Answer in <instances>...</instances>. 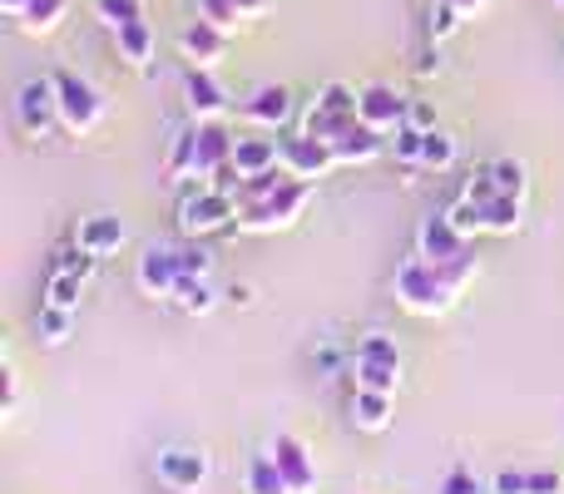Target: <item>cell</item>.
Here are the masks:
<instances>
[{"mask_svg":"<svg viewBox=\"0 0 564 494\" xmlns=\"http://www.w3.org/2000/svg\"><path fill=\"white\" fill-rule=\"evenodd\" d=\"M391 292H397V301L411 311V317H446V311L456 307V292L446 287L441 267H436V262H426V257H406V262H401Z\"/></svg>","mask_w":564,"mask_h":494,"instance_id":"obj_1","label":"cell"},{"mask_svg":"<svg viewBox=\"0 0 564 494\" xmlns=\"http://www.w3.org/2000/svg\"><path fill=\"white\" fill-rule=\"evenodd\" d=\"M307 204H312V184L307 178H288L278 194L238 208V228H243V233H288V228L307 213Z\"/></svg>","mask_w":564,"mask_h":494,"instance_id":"obj_2","label":"cell"},{"mask_svg":"<svg viewBox=\"0 0 564 494\" xmlns=\"http://www.w3.org/2000/svg\"><path fill=\"white\" fill-rule=\"evenodd\" d=\"M238 208H243L238 204V194H228V188L198 178V184L178 198V233L184 238H208V233H218V228L234 223Z\"/></svg>","mask_w":564,"mask_h":494,"instance_id":"obj_3","label":"cell"},{"mask_svg":"<svg viewBox=\"0 0 564 494\" xmlns=\"http://www.w3.org/2000/svg\"><path fill=\"white\" fill-rule=\"evenodd\" d=\"M357 95L361 89L341 85V79H327V85L317 89V99L307 105V114H302V134L327 139V144L337 134H347V129L357 124Z\"/></svg>","mask_w":564,"mask_h":494,"instance_id":"obj_4","label":"cell"},{"mask_svg":"<svg viewBox=\"0 0 564 494\" xmlns=\"http://www.w3.org/2000/svg\"><path fill=\"white\" fill-rule=\"evenodd\" d=\"M55 89H59V129L65 134H95L99 124H105V99H99V89L89 85V79L69 75V69H55Z\"/></svg>","mask_w":564,"mask_h":494,"instance_id":"obj_5","label":"cell"},{"mask_svg":"<svg viewBox=\"0 0 564 494\" xmlns=\"http://www.w3.org/2000/svg\"><path fill=\"white\" fill-rule=\"evenodd\" d=\"M154 475H159V485L174 494H198L208 485V475H214V460L198 446H164L154 460Z\"/></svg>","mask_w":564,"mask_h":494,"instance_id":"obj_6","label":"cell"},{"mask_svg":"<svg viewBox=\"0 0 564 494\" xmlns=\"http://www.w3.org/2000/svg\"><path fill=\"white\" fill-rule=\"evenodd\" d=\"M15 124L25 129L30 139H45L59 129V89L55 79H25L15 89Z\"/></svg>","mask_w":564,"mask_h":494,"instance_id":"obj_7","label":"cell"},{"mask_svg":"<svg viewBox=\"0 0 564 494\" xmlns=\"http://www.w3.org/2000/svg\"><path fill=\"white\" fill-rule=\"evenodd\" d=\"M184 277V262H178V248H144L134 262V287L144 292L149 301H174V287Z\"/></svg>","mask_w":564,"mask_h":494,"instance_id":"obj_8","label":"cell"},{"mask_svg":"<svg viewBox=\"0 0 564 494\" xmlns=\"http://www.w3.org/2000/svg\"><path fill=\"white\" fill-rule=\"evenodd\" d=\"M470 243L476 238H466L456 223H451V213H431V218H421V228H416V257H426V262H456V257H466Z\"/></svg>","mask_w":564,"mask_h":494,"instance_id":"obj_9","label":"cell"},{"mask_svg":"<svg viewBox=\"0 0 564 494\" xmlns=\"http://www.w3.org/2000/svg\"><path fill=\"white\" fill-rule=\"evenodd\" d=\"M282 168H288L292 178H307V184H317V178H327L332 168H337V154H332L327 139L297 134V139H282Z\"/></svg>","mask_w":564,"mask_h":494,"instance_id":"obj_10","label":"cell"},{"mask_svg":"<svg viewBox=\"0 0 564 494\" xmlns=\"http://www.w3.org/2000/svg\"><path fill=\"white\" fill-rule=\"evenodd\" d=\"M406 114H411V99L397 95L391 85H367L357 95V119L371 129H381V134H397V129L406 124Z\"/></svg>","mask_w":564,"mask_h":494,"instance_id":"obj_11","label":"cell"},{"mask_svg":"<svg viewBox=\"0 0 564 494\" xmlns=\"http://www.w3.org/2000/svg\"><path fill=\"white\" fill-rule=\"evenodd\" d=\"M178 55L198 69H214L218 59L228 55V30H218L214 20H204V15L188 20V25L178 30Z\"/></svg>","mask_w":564,"mask_h":494,"instance_id":"obj_12","label":"cell"},{"mask_svg":"<svg viewBox=\"0 0 564 494\" xmlns=\"http://www.w3.org/2000/svg\"><path fill=\"white\" fill-rule=\"evenodd\" d=\"M268 450H273V460H278V470H282V480H288L292 494L317 490V460H312V450L302 446L297 436H278Z\"/></svg>","mask_w":564,"mask_h":494,"instance_id":"obj_13","label":"cell"},{"mask_svg":"<svg viewBox=\"0 0 564 494\" xmlns=\"http://www.w3.org/2000/svg\"><path fill=\"white\" fill-rule=\"evenodd\" d=\"M124 243H129V223L119 213H89L75 228V248H85L89 257H109V252H119Z\"/></svg>","mask_w":564,"mask_h":494,"instance_id":"obj_14","label":"cell"},{"mask_svg":"<svg viewBox=\"0 0 564 494\" xmlns=\"http://www.w3.org/2000/svg\"><path fill=\"white\" fill-rule=\"evenodd\" d=\"M184 105L194 119H224L228 114V89L214 79V69L188 65L184 75Z\"/></svg>","mask_w":564,"mask_h":494,"instance_id":"obj_15","label":"cell"},{"mask_svg":"<svg viewBox=\"0 0 564 494\" xmlns=\"http://www.w3.org/2000/svg\"><path fill=\"white\" fill-rule=\"evenodd\" d=\"M194 124H198V168H194V178H214L224 164H234L238 139L224 129V119H194Z\"/></svg>","mask_w":564,"mask_h":494,"instance_id":"obj_16","label":"cell"},{"mask_svg":"<svg viewBox=\"0 0 564 494\" xmlns=\"http://www.w3.org/2000/svg\"><path fill=\"white\" fill-rule=\"evenodd\" d=\"M332 154H337V164H371V158L387 154V134L357 119V124H351L347 134L332 139Z\"/></svg>","mask_w":564,"mask_h":494,"instance_id":"obj_17","label":"cell"},{"mask_svg":"<svg viewBox=\"0 0 564 494\" xmlns=\"http://www.w3.org/2000/svg\"><path fill=\"white\" fill-rule=\"evenodd\" d=\"M243 119H253L258 129H282L292 119V95L282 85H258L243 99Z\"/></svg>","mask_w":564,"mask_h":494,"instance_id":"obj_18","label":"cell"},{"mask_svg":"<svg viewBox=\"0 0 564 494\" xmlns=\"http://www.w3.org/2000/svg\"><path fill=\"white\" fill-rule=\"evenodd\" d=\"M351 426L367 430V436H381L391 426V391L357 386V396H351Z\"/></svg>","mask_w":564,"mask_h":494,"instance_id":"obj_19","label":"cell"},{"mask_svg":"<svg viewBox=\"0 0 564 494\" xmlns=\"http://www.w3.org/2000/svg\"><path fill=\"white\" fill-rule=\"evenodd\" d=\"M234 164H238V174H263V168H278L282 164V139H248V134H238V144H234Z\"/></svg>","mask_w":564,"mask_h":494,"instance_id":"obj_20","label":"cell"},{"mask_svg":"<svg viewBox=\"0 0 564 494\" xmlns=\"http://www.w3.org/2000/svg\"><path fill=\"white\" fill-rule=\"evenodd\" d=\"M115 50L129 69H144L149 59H154V25H149V20H134V25L115 30Z\"/></svg>","mask_w":564,"mask_h":494,"instance_id":"obj_21","label":"cell"},{"mask_svg":"<svg viewBox=\"0 0 564 494\" xmlns=\"http://www.w3.org/2000/svg\"><path fill=\"white\" fill-rule=\"evenodd\" d=\"M243 494H292L288 480H282L273 450H258V455H248L243 465Z\"/></svg>","mask_w":564,"mask_h":494,"instance_id":"obj_22","label":"cell"},{"mask_svg":"<svg viewBox=\"0 0 564 494\" xmlns=\"http://www.w3.org/2000/svg\"><path fill=\"white\" fill-rule=\"evenodd\" d=\"M174 301H178V311H188V317H208V311L218 307V292H214V282H208V277L184 272V277H178V287H174Z\"/></svg>","mask_w":564,"mask_h":494,"instance_id":"obj_23","label":"cell"},{"mask_svg":"<svg viewBox=\"0 0 564 494\" xmlns=\"http://www.w3.org/2000/svg\"><path fill=\"white\" fill-rule=\"evenodd\" d=\"M65 15H69V0H30V6L20 10V30H25V35H55Z\"/></svg>","mask_w":564,"mask_h":494,"instance_id":"obj_24","label":"cell"},{"mask_svg":"<svg viewBox=\"0 0 564 494\" xmlns=\"http://www.w3.org/2000/svg\"><path fill=\"white\" fill-rule=\"evenodd\" d=\"M69 331H75V311L40 301V311H35V337H40V347H65Z\"/></svg>","mask_w":564,"mask_h":494,"instance_id":"obj_25","label":"cell"},{"mask_svg":"<svg viewBox=\"0 0 564 494\" xmlns=\"http://www.w3.org/2000/svg\"><path fill=\"white\" fill-rule=\"evenodd\" d=\"M520 223H525V198L500 194L496 204L486 208V233H496V238H516V233H520Z\"/></svg>","mask_w":564,"mask_h":494,"instance_id":"obj_26","label":"cell"},{"mask_svg":"<svg viewBox=\"0 0 564 494\" xmlns=\"http://www.w3.org/2000/svg\"><path fill=\"white\" fill-rule=\"evenodd\" d=\"M194 168H198V124H188V129L174 134V149H169V158H164V174L169 178H194Z\"/></svg>","mask_w":564,"mask_h":494,"instance_id":"obj_27","label":"cell"},{"mask_svg":"<svg viewBox=\"0 0 564 494\" xmlns=\"http://www.w3.org/2000/svg\"><path fill=\"white\" fill-rule=\"evenodd\" d=\"M85 272H75V267H55L50 272V282H45V301L50 307H69L75 311L79 307V292H85Z\"/></svg>","mask_w":564,"mask_h":494,"instance_id":"obj_28","label":"cell"},{"mask_svg":"<svg viewBox=\"0 0 564 494\" xmlns=\"http://www.w3.org/2000/svg\"><path fill=\"white\" fill-rule=\"evenodd\" d=\"M351 366H357V386H367V391H391V396H397V386H401V366H397V361L357 356Z\"/></svg>","mask_w":564,"mask_h":494,"instance_id":"obj_29","label":"cell"},{"mask_svg":"<svg viewBox=\"0 0 564 494\" xmlns=\"http://www.w3.org/2000/svg\"><path fill=\"white\" fill-rule=\"evenodd\" d=\"M95 20L109 30V35H115V30L144 20V0H95Z\"/></svg>","mask_w":564,"mask_h":494,"instance_id":"obj_30","label":"cell"},{"mask_svg":"<svg viewBox=\"0 0 564 494\" xmlns=\"http://www.w3.org/2000/svg\"><path fill=\"white\" fill-rule=\"evenodd\" d=\"M456 154H460V149H456V139H451L446 129H426V144H421V164L441 174V168L456 164Z\"/></svg>","mask_w":564,"mask_h":494,"instance_id":"obj_31","label":"cell"},{"mask_svg":"<svg viewBox=\"0 0 564 494\" xmlns=\"http://www.w3.org/2000/svg\"><path fill=\"white\" fill-rule=\"evenodd\" d=\"M288 178H292V174H288L282 164H278V168H263V174H248V178H243V188H238V204H258V198L278 194V188L288 184Z\"/></svg>","mask_w":564,"mask_h":494,"instance_id":"obj_32","label":"cell"},{"mask_svg":"<svg viewBox=\"0 0 564 494\" xmlns=\"http://www.w3.org/2000/svg\"><path fill=\"white\" fill-rule=\"evenodd\" d=\"M490 174H496L500 194H516V198L530 194V168L520 164V158H496V164H490Z\"/></svg>","mask_w":564,"mask_h":494,"instance_id":"obj_33","label":"cell"},{"mask_svg":"<svg viewBox=\"0 0 564 494\" xmlns=\"http://www.w3.org/2000/svg\"><path fill=\"white\" fill-rule=\"evenodd\" d=\"M460 20H466V15H460V10L451 6V0H431V10H426V35L441 45V40H446L451 30L460 25Z\"/></svg>","mask_w":564,"mask_h":494,"instance_id":"obj_34","label":"cell"},{"mask_svg":"<svg viewBox=\"0 0 564 494\" xmlns=\"http://www.w3.org/2000/svg\"><path fill=\"white\" fill-rule=\"evenodd\" d=\"M446 213H451V223H456L466 238H480V233H486V208L470 204V198H456Z\"/></svg>","mask_w":564,"mask_h":494,"instance_id":"obj_35","label":"cell"},{"mask_svg":"<svg viewBox=\"0 0 564 494\" xmlns=\"http://www.w3.org/2000/svg\"><path fill=\"white\" fill-rule=\"evenodd\" d=\"M460 198H470V204H480V208H490L500 198V184H496V174H490V164L480 168V174H470L466 178V188H460Z\"/></svg>","mask_w":564,"mask_h":494,"instance_id":"obj_36","label":"cell"},{"mask_svg":"<svg viewBox=\"0 0 564 494\" xmlns=\"http://www.w3.org/2000/svg\"><path fill=\"white\" fill-rule=\"evenodd\" d=\"M476 272H480L476 267V252H466V257H456V262H441V277H446V287L456 292V297L470 287V282H476Z\"/></svg>","mask_w":564,"mask_h":494,"instance_id":"obj_37","label":"cell"},{"mask_svg":"<svg viewBox=\"0 0 564 494\" xmlns=\"http://www.w3.org/2000/svg\"><path fill=\"white\" fill-rule=\"evenodd\" d=\"M198 15L214 20V25H218V30H228V35H234V30L243 25V15H238L234 0H198Z\"/></svg>","mask_w":564,"mask_h":494,"instance_id":"obj_38","label":"cell"},{"mask_svg":"<svg viewBox=\"0 0 564 494\" xmlns=\"http://www.w3.org/2000/svg\"><path fill=\"white\" fill-rule=\"evenodd\" d=\"M421 144H426V129H416V124H401L397 139H391L401 164H421Z\"/></svg>","mask_w":564,"mask_h":494,"instance_id":"obj_39","label":"cell"},{"mask_svg":"<svg viewBox=\"0 0 564 494\" xmlns=\"http://www.w3.org/2000/svg\"><path fill=\"white\" fill-rule=\"evenodd\" d=\"M436 494H486V485H480V480L470 475V470H460V465H456V470H451V475L436 485Z\"/></svg>","mask_w":564,"mask_h":494,"instance_id":"obj_40","label":"cell"},{"mask_svg":"<svg viewBox=\"0 0 564 494\" xmlns=\"http://www.w3.org/2000/svg\"><path fill=\"white\" fill-rule=\"evenodd\" d=\"M490 494H530V470H500L490 480Z\"/></svg>","mask_w":564,"mask_h":494,"instance_id":"obj_41","label":"cell"},{"mask_svg":"<svg viewBox=\"0 0 564 494\" xmlns=\"http://www.w3.org/2000/svg\"><path fill=\"white\" fill-rule=\"evenodd\" d=\"M357 356H371V361H397V366H401V351H397V341H391V337H367V341L357 347Z\"/></svg>","mask_w":564,"mask_h":494,"instance_id":"obj_42","label":"cell"},{"mask_svg":"<svg viewBox=\"0 0 564 494\" xmlns=\"http://www.w3.org/2000/svg\"><path fill=\"white\" fill-rule=\"evenodd\" d=\"M178 262H184V272H194V277L214 272V252H204V248H178Z\"/></svg>","mask_w":564,"mask_h":494,"instance_id":"obj_43","label":"cell"},{"mask_svg":"<svg viewBox=\"0 0 564 494\" xmlns=\"http://www.w3.org/2000/svg\"><path fill=\"white\" fill-rule=\"evenodd\" d=\"M530 494H564L560 470H530Z\"/></svg>","mask_w":564,"mask_h":494,"instance_id":"obj_44","label":"cell"},{"mask_svg":"<svg viewBox=\"0 0 564 494\" xmlns=\"http://www.w3.org/2000/svg\"><path fill=\"white\" fill-rule=\"evenodd\" d=\"M406 124H416V129H436V109H431L426 99H411V114H406Z\"/></svg>","mask_w":564,"mask_h":494,"instance_id":"obj_45","label":"cell"},{"mask_svg":"<svg viewBox=\"0 0 564 494\" xmlns=\"http://www.w3.org/2000/svg\"><path fill=\"white\" fill-rule=\"evenodd\" d=\"M238 6V15L243 20H258V15H268V10H273V0H234Z\"/></svg>","mask_w":564,"mask_h":494,"instance_id":"obj_46","label":"cell"},{"mask_svg":"<svg viewBox=\"0 0 564 494\" xmlns=\"http://www.w3.org/2000/svg\"><path fill=\"white\" fill-rule=\"evenodd\" d=\"M15 406H20V381L15 371H6V416H15Z\"/></svg>","mask_w":564,"mask_h":494,"instance_id":"obj_47","label":"cell"},{"mask_svg":"<svg viewBox=\"0 0 564 494\" xmlns=\"http://www.w3.org/2000/svg\"><path fill=\"white\" fill-rule=\"evenodd\" d=\"M436 69H441V50H436V45H431V50H426V55H421L416 75H436Z\"/></svg>","mask_w":564,"mask_h":494,"instance_id":"obj_48","label":"cell"},{"mask_svg":"<svg viewBox=\"0 0 564 494\" xmlns=\"http://www.w3.org/2000/svg\"><path fill=\"white\" fill-rule=\"evenodd\" d=\"M451 6H456V10H460V15H466V20H470V15H480V10H486V6H490V0H451Z\"/></svg>","mask_w":564,"mask_h":494,"instance_id":"obj_49","label":"cell"},{"mask_svg":"<svg viewBox=\"0 0 564 494\" xmlns=\"http://www.w3.org/2000/svg\"><path fill=\"white\" fill-rule=\"evenodd\" d=\"M25 6H30V0H0V10H6L10 20H20V10H25Z\"/></svg>","mask_w":564,"mask_h":494,"instance_id":"obj_50","label":"cell"},{"mask_svg":"<svg viewBox=\"0 0 564 494\" xmlns=\"http://www.w3.org/2000/svg\"><path fill=\"white\" fill-rule=\"evenodd\" d=\"M555 6H564V0H555Z\"/></svg>","mask_w":564,"mask_h":494,"instance_id":"obj_51","label":"cell"}]
</instances>
